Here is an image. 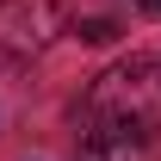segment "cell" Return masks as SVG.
Returning a JSON list of instances; mask_svg holds the SVG:
<instances>
[{
    "label": "cell",
    "mask_w": 161,
    "mask_h": 161,
    "mask_svg": "<svg viewBox=\"0 0 161 161\" xmlns=\"http://www.w3.org/2000/svg\"><path fill=\"white\" fill-rule=\"evenodd\" d=\"M161 136V62H112L80 99V161H142Z\"/></svg>",
    "instance_id": "1"
},
{
    "label": "cell",
    "mask_w": 161,
    "mask_h": 161,
    "mask_svg": "<svg viewBox=\"0 0 161 161\" xmlns=\"http://www.w3.org/2000/svg\"><path fill=\"white\" fill-rule=\"evenodd\" d=\"M62 31V0H0V50L6 56H37Z\"/></svg>",
    "instance_id": "2"
},
{
    "label": "cell",
    "mask_w": 161,
    "mask_h": 161,
    "mask_svg": "<svg viewBox=\"0 0 161 161\" xmlns=\"http://www.w3.org/2000/svg\"><path fill=\"white\" fill-rule=\"evenodd\" d=\"M75 37H80V43H112V37H118V19H80Z\"/></svg>",
    "instance_id": "3"
},
{
    "label": "cell",
    "mask_w": 161,
    "mask_h": 161,
    "mask_svg": "<svg viewBox=\"0 0 161 161\" xmlns=\"http://www.w3.org/2000/svg\"><path fill=\"white\" fill-rule=\"evenodd\" d=\"M149 6H161V0H149Z\"/></svg>",
    "instance_id": "4"
}]
</instances>
